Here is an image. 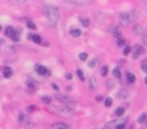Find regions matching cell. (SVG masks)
Segmentation results:
<instances>
[{
	"label": "cell",
	"mask_w": 147,
	"mask_h": 129,
	"mask_svg": "<svg viewBox=\"0 0 147 129\" xmlns=\"http://www.w3.org/2000/svg\"><path fill=\"white\" fill-rule=\"evenodd\" d=\"M0 30H1V25H0Z\"/></svg>",
	"instance_id": "obj_36"
},
{
	"label": "cell",
	"mask_w": 147,
	"mask_h": 129,
	"mask_svg": "<svg viewBox=\"0 0 147 129\" xmlns=\"http://www.w3.org/2000/svg\"><path fill=\"white\" fill-rule=\"evenodd\" d=\"M43 12H45V16L46 18L48 20V22L51 25H56L59 21V11L56 7H52V5H46L43 8Z\"/></svg>",
	"instance_id": "obj_1"
},
{
	"label": "cell",
	"mask_w": 147,
	"mask_h": 129,
	"mask_svg": "<svg viewBox=\"0 0 147 129\" xmlns=\"http://www.w3.org/2000/svg\"><path fill=\"white\" fill-rule=\"evenodd\" d=\"M124 113H125V108H124V107H119V108H116V111H115V115L119 116V118H120V116H122Z\"/></svg>",
	"instance_id": "obj_15"
},
{
	"label": "cell",
	"mask_w": 147,
	"mask_h": 129,
	"mask_svg": "<svg viewBox=\"0 0 147 129\" xmlns=\"http://www.w3.org/2000/svg\"><path fill=\"white\" fill-rule=\"evenodd\" d=\"M95 65H96V59H94V60H91V61L89 63V67L90 68H94Z\"/></svg>",
	"instance_id": "obj_30"
},
{
	"label": "cell",
	"mask_w": 147,
	"mask_h": 129,
	"mask_svg": "<svg viewBox=\"0 0 147 129\" xmlns=\"http://www.w3.org/2000/svg\"><path fill=\"white\" fill-rule=\"evenodd\" d=\"M143 42L146 43V46H147V34H146V35H143Z\"/></svg>",
	"instance_id": "obj_32"
},
{
	"label": "cell",
	"mask_w": 147,
	"mask_h": 129,
	"mask_svg": "<svg viewBox=\"0 0 147 129\" xmlns=\"http://www.w3.org/2000/svg\"><path fill=\"white\" fill-rule=\"evenodd\" d=\"M42 102H45L46 104H51V99L48 97H42Z\"/></svg>",
	"instance_id": "obj_28"
},
{
	"label": "cell",
	"mask_w": 147,
	"mask_h": 129,
	"mask_svg": "<svg viewBox=\"0 0 147 129\" xmlns=\"http://www.w3.org/2000/svg\"><path fill=\"white\" fill-rule=\"evenodd\" d=\"M51 108H52L53 111H56V112H59L60 115L67 116V118H70V116L73 115V108L64 103H60V104H57V106H51Z\"/></svg>",
	"instance_id": "obj_2"
},
{
	"label": "cell",
	"mask_w": 147,
	"mask_h": 129,
	"mask_svg": "<svg viewBox=\"0 0 147 129\" xmlns=\"http://www.w3.org/2000/svg\"><path fill=\"white\" fill-rule=\"evenodd\" d=\"M86 59H87V53H86V52H81V53H80V60L85 61Z\"/></svg>",
	"instance_id": "obj_25"
},
{
	"label": "cell",
	"mask_w": 147,
	"mask_h": 129,
	"mask_svg": "<svg viewBox=\"0 0 147 129\" xmlns=\"http://www.w3.org/2000/svg\"><path fill=\"white\" fill-rule=\"evenodd\" d=\"M52 129H70V126L65 123H55L52 125Z\"/></svg>",
	"instance_id": "obj_8"
},
{
	"label": "cell",
	"mask_w": 147,
	"mask_h": 129,
	"mask_svg": "<svg viewBox=\"0 0 147 129\" xmlns=\"http://www.w3.org/2000/svg\"><path fill=\"white\" fill-rule=\"evenodd\" d=\"M65 1L70 4H74V5H89L94 0H65Z\"/></svg>",
	"instance_id": "obj_5"
},
{
	"label": "cell",
	"mask_w": 147,
	"mask_h": 129,
	"mask_svg": "<svg viewBox=\"0 0 147 129\" xmlns=\"http://www.w3.org/2000/svg\"><path fill=\"white\" fill-rule=\"evenodd\" d=\"M4 33H5L7 36H11V38H12L14 34H17V31H14V29L12 28V26H8V28L5 29V31H4Z\"/></svg>",
	"instance_id": "obj_10"
},
{
	"label": "cell",
	"mask_w": 147,
	"mask_h": 129,
	"mask_svg": "<svg viewBox=\"0 0 147 129\" xmlns=\"http://www.w3.org/2000/svg\"><path fill=\"white\" fill-rule=\"evenodd\" d=\"M52 87H53V89H55V90H57V89H59V87H57V86H56V85H55V84H52Z\"/></svg>",
	"instance_id": "obj_34"
},
{
	"label": "cell",
	"mask_w": 147,
	"mask_h": 129,
	"mask_svg": "<svg viewBox=\"0 0 147 129\" xmlns=\"http://www.w3.org/2000/svg\"><path fill=\"white\" fill-rule=\"evenodd\" d=\"M89 82H90V90H94L95 87H96V80H95L94 77H91Z\"/></svg>",
	"instance_id": "obj_20"
},
{
	"label": "cell",
	"mask_w": 147,
	"mask_h": 129,
	"mask_svg": "<svg viewBox=\"0 0 147 129\" xmlns=\"http://www.w3.org/2000/svg\"><path fill=\"white\" fill-rule=\"evenodd\" d=\"M146 73H147V69H146Z\"/></svg>",
	"instance_id": "obj_37"
},
{
	"label": "cell",
	"mask_w": 147,
	"mask_h": 129,
	"mask_svg": "<svg viewBox=\"0 0 147 129\" xmlns=\"http://www.w3.org/2000/svg\"><path fill=\"white\" fill-rule=\"evenodd\" d=\"M130 51H131V48L129 47V46H125V47H124V55H129V53H130Z\"/></svg>",
	"instance_id": "obj_27"
},
{
	"label": "cell",
	"mask_w": 147,
	"mask_h": 129,
	"mask_svg": "<svg viewBox=\"0 0 147 129\" xmlns=\"http://www.w3.org/2000/svg\"><path fill=\"white\" fill-rule=\"evenodd\" d=\"M29 0H9V3L16 4V5H21V4H26Z\"/></svg>",
	"instance_id": "obj_16"
},
{
	"label": "cell",
	"mask_w": 147,
	"mask_h": 129,
	"mask_svg": "<svg viewBox=\"0 0 147 129\" xmlns=\"http://www.w3.org/2000/svg\"><path fill=\"white\" fill-rule=\"evenodd\" d=\"M107 74H108V67H107V65H103L102 68H100V76H107Z\"/></svg>",
	"instance_id": "obj_17"
},
{
	"label": "cell",
	"mask_w": 147,
	"mask_h": 129,
	"mask_svg": "<svg viewBox=\"0 0 147 129\" xmlns=\"http://www.w3.org/2000/svg\"><path fill=\"white\" fill-rule=\"evenodd\" d=\"M104 106H106V107H111L112 106V99L111 98H107L106 101H104Z\"/></svg>",
	"instance_id": "obj_26"
},
{
	"label": "cell",
	"mask_w": 147,
	"mask_h": 129,
	"mask_svg": "<svg viewBox=\"0 0 147 129\" xmlns=\"http://www.w3.org/2000/svg\"><path fill=\"white\" fill-rule=\"evenodd\" d=\"M56 99H57V101H60L61 103H64V104H67V106L74 108V103H76V102H74V99L70 98L69 95H61V94H57V95H56Z\"/></svg>",
	"instance_id": "obj_3"
},
{
	"label": "cell",
	"mask_w": 147,
	"mask_h": 129,
	"mask_svg": "<svg viewBox=\"0 0 147 129\" xmlns=\"http://www.w3.org/2000/svg\"><path fill=\"white\" fill-rule=\"evenodd\" d=\"M109 30H111V33L113 34L116 38H121V31H120L117 28H113V26H111V28H109Z\"/></svg>",
	"instance_id": "obj_12"
},
{
	"label": "cell",
	"mask_w": 147,
	"mask_h": 129,
	"mask_svg": "<svg viewBox=\"0 0 147 129\" xmlns=\"http://www.w3.org/2000/svg\"><path fill=\"white\" fill-rule=\"evenodd\" d=\"M65 77H67L68 80H72V77H73V76H72V74H70V73H68V74H67V76H65Z\"/></svg>",
	"instance_id": "obj_33"
},
{
	"label": "cell",
	"mask_w": 147,
	"mask_h": 129,
	"mask_svg": "<svg viewBox=\"0 0 147 129\" xmlns=\"http://www.w3.org/2000/svg\"><path fill=\"white\" fill-rule=\"evenodd\" d=\"M116 129H125V124H119L116 126Z\"/></svg>",
	"instance_id": "obj_31"
},
{
	"label": "cell",
	"mask_w": 147,
	"mask_h": 129,
	"mask_svg": "<svg viewBox=\"0 0 147 129\" xmlns=\"http://www.w3.org/2000/svg\"><path fill=\"white\" fill-rule=\"evenodd\" d=\"M143 52H144V50H143V47H142V46H136V47L133 48V57L136 59V57L141 56Z\"/></svg>",
	"instance_id": "obj_7"
},
{
	"label": "cell",
	"mask_w": 147,
	"mask_h": 129,
	"mask_svg": "<svg viewBox=\"0 0 147 129\" xmlns=\"http://www.w3.org/2000/svg\"><path fill=\"white\" fill-rule=\"evenodd\" d=\"M146 125H147V124H146Z\"/></svg>",
	"instance_id": "obj_38"
},
{
	"label": "cell",
	"mask_w": 147,
	"mask_h": 129,
	"mask_svg": "<svg viewBox=\"0 0 147 129\" xmlns=\"http://www.w3.org/2000/svg\"><path fill=\"white\" fill-rule=\"evenodd\" d=\"M76 73H77L78 78H80L81 81H83V80H85V74H83V72H82L81 69H77V72H76Z\"/></svg>",
	"instance_id": "obj_22"
},
{
	"label": "cell",
	"mask_w": 147,
	"mask_h": 129,
	"mask_svg": "<svg viewBox=\"0 0 147 129\" xmlns=\"http://www.w3.org/2000/svg\"><path fill=\"white\" fill-rule=\"evenodd\" d=\"M144 82H146V84H147V77H146V78H144Z\"/></svg>",
	"instance_id": "obj_35"
},
{
	"label": "cell",
	"mask_w": 147,
	"mask_h": 129,
	"mask_svg": "<svg viewBox=\"0 0 147 129\" xmlns=\"http://www.w3.org/2000/svg\"><path fill=\"white\" fill-rule=\"evenodd\" d=\"M146 121H147V113H142V115L138 118V123L143 124V123H146Z\"/></svg>",
	"instance_id": "obj_19"
},
{
	"label": "cell",
	"mask_w": 147,
	"mask_h": 129,
	"mask_svg": "<svg viewBox=\"0 0 147 129\" xmlns=\"http://www.w3.org/2000/svg\"><path fill=\"white\" fill-rule=\"evenodd\" d=\"M70 35L74 36V38H77V36L81 35V30L80 29H72V30H70Z\"/></svg>",
	"instance_id": "obj_18"
},
{
	"label": "cell",
	"mask_w": 147,
	"mask_h": 129,
	"mask_svg": "<svg viewBox=\"0 0 147 129\" xmlns=\"http://www.w3.org/2000/svg\"><path fill=\"white\" fill-rule=\"evenodd\" d=\"M130 14L128 13V12H121L120 13V24L124 26H128L129 24H130Z\"/></svg>",
	"instance_id": "obj_4"
},
{
	"label": "cell",
	"mask_w": 147,
	"mask_h": 129,
	"mask_svg": "<svg viewBox=\"0 0 147 129\" xmlns=\"http://www.w3.org/2000/svg\"><path fill=\"white\" fill-rule=\"evenodd\" d=\"M3 74L5 78H9V77H12V74H13V70H12L9 67H5L3 69Z\"/></svg>",
	"instance_id": "obj_9"
},
{
	"label": "cell",
	"mask_w": 147,
	"mask_h": 129,
	"mask_svg": "<svg viewBox=\"0 0 147 129\" xmlns=\"http://www.w3.org/2000/svg\"><path fill=\"white\" fill-rule=\"evenodd\" d=\"M81 24H82L83 26H85V28H87V26H90V20L89 18H81Z\"/></svg>",
	"instance_id": "obj_21"
},
{
	"label": "cell",
	"mask_w": 147,
	"mask_h": 129,
	"mask_svg": "<svg viewBox=\"0 0 147 129\" xmlns=\"http://www.w3.org/2000/svg\"><path fill=\"white\" fill-rule=\"evenodd\" d=\"M29 38H30L31 41H34L35 43H38V45H40V43H42V38L39 35H36V34H30V35H29Z\"/></svg>",
	"instance_id": "obj_11"
},
{
	"label": "cell",
	"mask_w": 147,
	"mask_h": 129,
	"mask_svg": "<svg viewBox=\"0 0 147 129\" xmlns=\"http://www.w3.org/2000/svg\"><path fill=\"white\" fill-rule=\"evenodd\" d=\"M35 70L40 76H48V74H50V70L46 67H43V65H35Z\"/></svg>",
	"instance_id": "obj_6"
},
{
	"label": "cell",
	"mask_w": 147,
	"mask_h": 129,
	"mask_svg": "<svg viewBox=\"0 0 147 129\" xmlns=\"http://www.w3.org/2000/svg\"><path fill=\"white\" fill-rule=\"evenodd\" d=\"M133 34H136V35H139V34H142V26L137 24V25L133 28Z\"/></svg>",
	"instance_id": "obj_13"
},
{
	"label": "cell",
	"mask_w": 147,
	"mask_h": 129,
	"mask_svg": "<svg viewBox=\"0 0 147 129\" xmlns=\"http://www.w3.org/2000/svg\"><path fill=\"white\" fill-rule=\"evenodd\" d=\"M117 46H120V47H125V41H122L121 38H119V41H117Z\"/></svg>",
	"instance_id": "obj_29"
},
{
	"label": "cell",
	"mask_w": 147,
	"mask_h": 129,
	"mask_svg": "<svg viewBox=\"0 0 147 129\" xmlns=\"http://www.w3.org/2000/svg\"><path fill=\"white\" fill-rule=\"evenodd\" d=\"M28 28L31 29V30H35L36 26H35V24H34L33 21H28Z\"/></svg>",
	"instance_id": "obj_24"
},
{
	"label": "cell",
	"mask_w": 147,
	"mask_h": 129,
	"mask_svg": "<svg viewBox=\"0 0 147 129\" xmlns=\"http://www.w3.org/2000/svg\"><path fill=\"white\" fill-rule=\"evenodd\" d=\"M113 76L116 77V78H120V77H121V73H120L119 68H115V69H113Z\"/></svg>",
	"instance_id": "obj_23"
},
{
	"label": "cell",
	"mask_w": 147,
	"mask_h": 129,
	"mask_svg": "<svg viewBox=\"0 0 147 129\" xmlns=\"http://www.w3.org/2000/svg\"><path fill=\"white\" fill-rule=\"evenodd\" d=\"M126 78H128L129 84H133V82H136V76H134L133 73H126Z\"/></svg>",
	"instance_id": "obj_14"
}]
</instances>
